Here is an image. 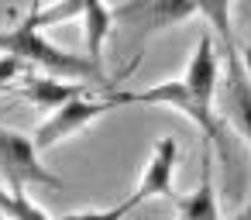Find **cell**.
I'll list each match as a JSON object with an SVG mask.
<instances>
[{
  "label": "cell",
  "mask_w": 251,
  "mask_h": 220,
  "mask_svg": "<svg viewBox=\"0 0 251 220\" xmlns=\"http://www.w3.org/2000/svg\"><path fill=\"white\" fill-rule=\"evenodd\" d=\"M241 62H244V73H248V79H251V42L241 45Z\"/></svg>",
  "instance_id": "obj_14"
},
{
  "label": "cell",
  "mask_w": 251,
  "mask_h": 220,
  "mask_svg": "<svg viewBox=\"0 0 251 220\" xmlns=\"http://www.w3.org/2000/svg\"><path fill=\"white\" fill-rule=\"evenodd\" d=\"M176 165H179V141L172 134H162L145 162V172L131 193V199H138V206L145 199H169L179 203L182 196L176 193Z\"/></svg>",
  "instance_id": "obj_6"
},
{
  "label": "cell",
  "mask_w": 251,
  "mask_h": 220,
  "mask_svg": "<svg viewBox=\"0 0 251 220\" xmlns=\"http://www.w3.org/2000/svg\"><path fill=\"white\" fill-rule=\"evenodd\" d=\"M107 100L114 107H127V103H151V107H172L179 114H186L196 131L203 134V145H210L213 155H220L224 169L234 165V155H230V127L220 121V114L213 110V103H203L196 93L186 90L182 79H165L151 90H110Z\"/></svg>",
  "instance_id": "obj_2"
},
{
  "label": "cell",
  "mask_w": 251,
  "mask_h": 220,
  "mask_svg": "<svg viewBox=\"0 0 251 220\" xmlns=\"http://www.w3.org/2000/svg\"><path fill=\"white\" fill-rule=\"evenodd\" d=\"M107 110H114V103L103 97V100H90V97H76V100H69V103H62L59 110H52L38 127H35V134H31V145H35V151L42 155V151H49V148H55L59 141H66V138H73V134H79V131H86L97 117H103Z\"/></svg>",
  "instance_id": "obj_5"
},
{
  "label": "cell",
  "mask_w": 251,
  "mask_h": 220,
  "mask_svg": "<svg viewBox=\"0 0 251 220\" xmlns=\"http://www.w3.org/2000/svg\"><path fill=\"white\" fill-rule=\"evenodd\" d=\"M186 83L189 93H196L203 103H213L217 100V90H220V52H217V38L210 31L200 35L189 62H186V73L179 76Z\"/></svg>",
  "instance_id": "obj_8"
},
{
  "label": "cell",
  "mask_w": 251,
  "mask_h": 220,
  "mask_svg": "<svg viewBox=\"0 0 251 220\" xmlns=\"http://www.w3.org/2000/svg\"><path fill=\"white\" fill-rule=\"evenodd\" d=\"M131 210H138V199H124V203H117V206H107V210H86V213H69V217H62V220H124Z\"/></svg>",
  "instance_id": "obj_13"
},
{
  "label": "cell",
  "mask_w": 251,
  "mask_h": 220,
  "mask_svg": "<svg viewBox=\"0 0 251 220\" xmlns=\"http://www.w3.org/2000/svg\"><path fill=\"white\" fill-rule=\"evenodd\" d=\"M230 220H251V203H248V206H244V210H241V213H234V217H230Z\"/></svg>",
  "instance_id": "obj_15"
},
{
  "label": "cell",
  "mask_w": 251,
  "mask_h": 220,
  "mask_svg": "<svg viewBox=\"0 0 251 220\" xmlns=\"http://www.w3.org/2000/svg\"><path fill=\"white\" fill-rule=\"evenodd\" d=\"M0 175L7 179V189L11 193H21V196L35 182L38 186H49V189H62L66 186L59 175H52L42 165V158H38V151L31 145V134L11 131L4 124H0Z\"/></svg>",
  "instance_id": "obj_4"
},
{
  "label": "cell",
  "mask_w": 251,
  "mask_h": 220,
  "mask_svg": "<svg viewBox=\"0 0 251 220\" xmlns=\"http://www.w3.org/2000/svg\"><path fill=\"white\" fill-rule=\"evenodd\" d=\"M237 7H241V14H244V18L251 21V4H237Z\"/></svg>",
  "instance_id": "obj_16"
},
{
  "label": "cell",
  "mask_w": 251,
  "mask_h": 220,
  "mask_svg": "<svg viewBox=\"0 0 251 220\" xmlns=\"http://www.w3.org/2000/svg\"><path fill=\"white\" fill-rule=\"evenodd\" d=\"M0 213H7L11 220H52L42 206L28 199V193H11L7 186H0Z\"/></svg>",
  "instance_id": "obj_12"
},
{
  "label": "cell",
  "mask_w": 251,
  "mask_h": 220,
  "mask_svg": "<svg viewBox=\"0 0 251 220\" xmlns=\"http://www.w3.org/2000/svg\"><path fill=\"white\" fill-rule=\"evenodd\" d=\"M83 42H86V59L103 69V45H107V35H110V24H114V11L103 0H83Z\"/></svg>",
  "instance_id": "obj_11"
},
{
  "label": "cell",
  "mask_w": 251,
  "mask_h": 220,
  "mask_svg": "<svg viewBox=\"0 0 251 220\" xmlns=\"http://www.w3.org/2000/svg\"><path fill=\"white\" fill-rule=\"evenodd\" d=\"M21 97L42 110H59L62 103L76 100V97H86V86L83 83H66V79H52V76H31L25 79L21 86Z\"/></svg>",
  "instance_id": "obj_10"
},
{
  "label": "cell",
  "mask_w": 251,
  "mask_h": 220,
  "mask_svg": "<svg viewBox=\"0 0 251 220\" xmlns=\"http://www.w3.org/2000/svg\"><path fill=\"white\" fill-rule=\"evenodd\" d=\"M210 28H213V38H217V52H220V121L248 141L251 148V79L244 73V62H241V45L234 42V31H230V4L224 0H206L196 11Z\"/></svg>",
  "instance_id": "obj_1"
},
{
  "label": "cell",
  "mask_w": 251,
  "mask_h": 220,
  "mask_svg": "<svg viewBox=\"0 0 251 220\" xmlns=\"http://www.w3.org/2000/svg\"><path fill=\"white\" fill-rule=\"evenodd\" d=\"M179 217L176 220H220V206H217V182H213V151L210 145H203L200 155V182L189 196H182L179 203Z\"/></svg>",
  "instance_id": "obj_9"
},
{
  "label": "cell",
  "mask_w": 251,
  "mask_h": 220,
  "mask_svg": "<svg viewBox=\"0 0 251 220\" xmlns=\"http://www.w3.org/2000/svg\"><path fill=\"white\" fill-rule=\"evenodd\" d=\"M200 11V4H193V0H155V4H121L117 11H114V21L117 24H124V28H131L141 42L145 38H151V35H158V31H165V28H172V24H179V21H186V18H193Z\"/></svg>",
  "instance_id": "obj_7"
},
{
  "label": "cell",
  "mask_w": 251,
  "mask_h": 220,
  "mask_svg": "<svg viewBox=\"0 0 251 220\" xmlns=\"http://www.w3.org/2000/svg\"><path fill=\"white\" fill-rule=\"evenodd\" d=\"M0 52L4 55H14L21 59L25 66H35L42 69V76H52V79H93L97 86L110 90V83L103 79V69H97L86 55H73L59 45H52L35 24L28 14H18L14 28L7 35H0Z\"/></svg>",
  "instance_id": "obj_3"
}]
</instances>
